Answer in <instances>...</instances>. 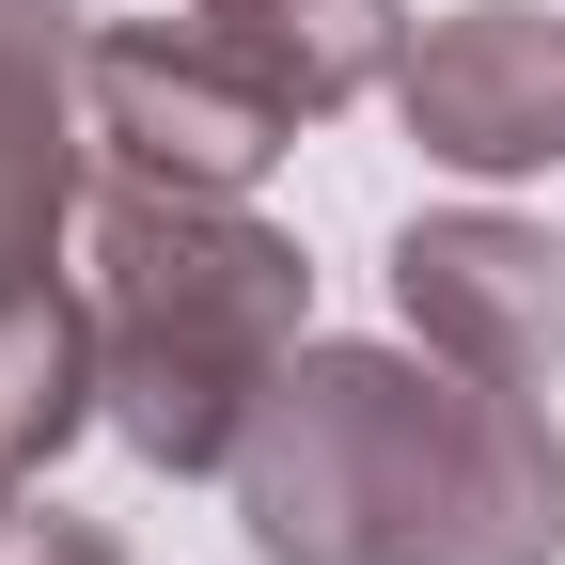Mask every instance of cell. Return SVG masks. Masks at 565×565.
<instances>
[{
    "mask_svg": "<svg viewBox=\"0 0 565 565\" xmlns=\"http://www.w3.org/2000/svg\"><path fill=\"white\" fill-rule=\"evenodd\" d=\"M79 110H95V158L110 173H158V189H252L282 141H299V79L221 32V17H95L79 32Z\"/></svg>",
    "mask_w": 565,
    "mask_h": 565,
    "instance_id": "3",
    "label": "cell"
},
{
    "mask_svg": "<svg viewBox=\"0 0 565 565\" xmlns=\"http://www.w3.org/2000/svg\"><path fill=\"white\" fill-rule=\"evenodd\" d=\"M393 315L440 362L503 377V393H550L565 377V236L519 221V204H424L393 236Z\"/></svg>",
    "mask_w": 565,
    "mask_h": 565,
    "instance_id": "5",
    "label": "cell"
},
{
    "mask_svg": "<svg viewBox=\"0 0 565 565\" xmlns=\"http://www.w3.org/2000/svg\"><path fill=\"white\" fill-rule=\"evenodd\" d=\"M393 110L471 189L565 173V0H456V17H424L408 63H393Z\"/></svg>",
    "mask_w": 565,
    "mask_h": 565,
    "instance_id": "4",
    "label": "cell"
},
{
    "mask_svg": "<svg viewBox=\"0 0 565 565\" xmlns=\"http://www.w3.org/2000/svg\"><path fill=\"white\" fill-rule=\"evenodd\" d=\"M95 110H79V17L0 0V299H47L63 236L95 221Z\"/></svg>",
    "mask_w": 565,
    "mask_h": 565,
    "instance_id": "6",
    "label": "cell"
},
{
    "mask_svg": "<svg viewBox=\"0 0 565 565\" xmlns=\"http://www.w3.org/2000/svg\"><path fill=\"white\" fill-rule=\"evenodd\" d=\"M79 424H110V393H95V299L79 282L0 299V471H47Z\"/></svg>",
    "mask_w": 565,
    "mask_h": 565,
    "instance_id": "7",
    "label": "cell"
},
{
    "mask_svg": "<svg viewBox=\"0 0 565 565\" xmlns=\"http://www.w3.org/2000/svg\"><path fill=\"white\" fill-rule=\"evenodd\" d=\"M0 565H126L110 519H63V503H17V534H0Z\"/></svg>",
    "mask_w": 565,
    "mask_h": 565,
    "instance_id": "9",
    "label": "cell"
},
{
    "mask_svg": "<svg viewBox=\"0 0 565 565\" xmlns=\"http://www.w3.org/2000/svg\"><path fill=\"white\" fill-rule=\"evenodd\" d=\"M221 487L267 565H565V424L440 345H299Z\"/></svg>",
    "mask_w": 565,
    "mask_h": 565,
    "instance_id": "1",
    "label": "cell"
},
{
    "mask_svg": "<svg viewBox=\"0 0 565 565\" xmlns=\"http://www.w3.org/2000/svg\"><path fill=\"white\" fill-rule=\"evenodd\" d=\"M189 17L252 32L282 79H299V110H315V126H330L345 95H377L393 63H408V0H189Z\"/></svg>",
    "mask_w": 565,
    "mask_h": 565,
    "instance_id": "8",
    "label": "cell"
},
{
    "mask_svg": "<svg viewBox=\"0 0 565 565\" xmlns=\"http://www.w3.org/2000/svg\"><path fill=\"white\" fill-rule=\"evenodd\" d=\"M79 299H95V393L141 471H236L252 408L315 345V252L252 221V189H158L110 173L79 221Z\"/></svg>",
    "mask_w": 565,
    "mask_h": 565,
    "instance_id": "2",
    "label": "cell"
},
{
    "mask_svg": "<svg viewBox=\"0 0 565 565\" xmlns=\"http://www.w3.org/2000/svg\"><path fill=\"white\" fill-rule=\"evenodd\" d=\"M17 487H32V471H0V534H17Z\"/></svg>",
    "mask_w": 565,
    "mask_h": 565,
    "instance_id": "10",
    "label": "cell"
}]
</instances>
